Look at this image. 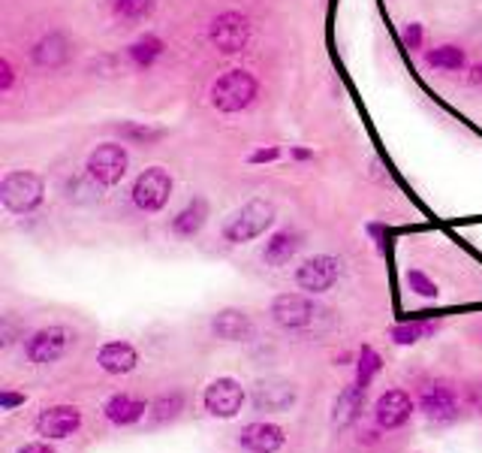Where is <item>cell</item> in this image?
Masks as SVG:
<instances>
[{"mask_svg": "<svg viewBox=\"0 0 482 453\" xmlns=\"http://www.w3.org/2000/svg\"><path fill=\"white\" fill-rule=\"evenodd\" d=\"M289 158H293V161H298V163H307V161H314V148L289 145Z\"/></svg>", "mask_w": 482, "mask_h": 453, "instance_id": "cell-37", "label": "cell"}, {"mask_svg": "<svg viewBox=\"0 0 482 453\" xmlns=\"http://www.w3.org/2000/svg\"><path fill=\"white\" fill-rule=\"evenodd\" d=\"M426 64L435 67L440 73H464L468 70V52L455 43H443V46H435L426 52Z\"/></svg>", "mask_w": 482, "mask_h": 453, "instance_id": "cell-25", "label": "cell"}, {"mask_svg": "<svg viewBox=\"0 0 482 453\" xmlns=\"http://www.w3.org/2000/svg\"><path fill=\"white\" fill-rule=\"evenodd\" d=\"M172 191H176V179L166 167H145L136 176L130 187V200L139 212L145 215H157L163 212L172 200Z\"/></svg>", "mask_w": 482, "mask_h": 453, "instance_id": "cell-6", "label": "cell"}, {"mask_svg": "<svg viewBox=\"0 0 482 453\" xmlns=\"http://www.w3.org/2000/svg\"><path fill=\"white\" fill-rule=\"evenodd\" d=\"M260 97V79L245 67H232L220 73L209 88V103L223 115L247 112Z\"/></svg>", "mask_w": 482, "mask_h": 453, "instance_id": "cell-1", "label": "cell"}, {"mask_svg": "<svg viewBox=\"0 0 482 453\" xmlns=\"http://www.w3.org/2000/svg\"><path fill=\"white\" fill-rule=\"evenodd\" d=\"M30 61L33 67L48 73L64 70L73 61V39L64 30H48V34H43L30 46Z\"/></svg>", "mask_w": 482, "mask_h": 453, "instance_id": "cell-15", "label": "cell"}, {"mask_svg": "<svg viewBox=\"0 0 482 453\" xmlns=\"http://www.w3.org/2000/svg\"><path fill=\"white\" fill-rule=\"evenodd\" d=\"M365 233L374 239V248H377V254H386V248H389V230H386L383 221H368V224H365Z\"/></svg>", "mask_w": 482, "mask_h": 453, "instance_id": "cell-33", "label": "cell"}, {"mask_svg": "<svg viewBox=\"0 0 482 453\" xmlns=\"http://www.w3.org/2000/svg\"><path fill=\"white\" fill-rule=\"evenodd\" d=\"M13 88H15V67L10 57H0V91L10 94Z\"/></svg>", "mask_w": 482, "mask_h": 453, "instance_id": "cell-35", "label": "cell"}, {"mask_svg": "<svg viewBox=\"0 0 482 453\" xmlns=\"http://www.w3.org/2000/svg\"><path fill=\"white\" fill-rule=\"evenodd\" d=\"M211 218V205L205 200L202 194H196L194 200L185 203V209L176 212V218L169 221V230L176 233L178 239H194L202 233V227L209 224Z\"/></svg>", "mask_w": 482, "mask_h": 453, "instance_id": "cell-20", "label": "cell"}, {"mask_svg": "<svg viewBox=\"0 0 482 453\" xmlns=\"http://www.w3.org/2000/svg\"><path fill=\"white\" fill-rule=\"evenodd\" d=\"M284 444H287V432L278 423H269V420L245 423L238 432V448L247 453H278Z\"/></svg>", "mask_w": 482, "mask_h": 453, "instance_id": "cell-16", "label": "cell"}, {"mask_svg": "<svg viewBox=\"0 0 482 453\" xmlns=\"http://www.w3.org/2000/svg\"><path fill=\"white\" fill-rule=\"evenodd\" d=\"M296 399H298V387L293 381H287V378H263L251 393L254 408L263 411V414H284V411L296 405Z\"/></svg>", "mask_w": 482, "mask_h": 453, "instance_id": "cell-11", "label": "cell"}, {"mask_svg": "<svg viewBox=\"0 0 482 453\" xmlns=\"http://www.w3.org/2000/svg\"><path fill=\"white\" fill-rule=\"evenodd\" d=\"M404 284L410 287L417 296H422V300H437V296H440V287L431 282L422 269H407L404 272Z\"/></svg>", "mask_w": 482, "mask_h": 453, "instance_id": "cell-30", "label": "cell"}, {"mask_svg": "<svg viewBox=\"0 0 482 453\" xmlns=\"http://www.w3.org/2000/svg\"><path fill=\"white\" fill-rule=\"evenodd\" d=\"M440 329V320H413V324H392L389 327V339L395 344H417Z\"/></svg>", "mask_w": 482, "mask_h": 453, "instance_id": "cell-27", "label": "cell"}, {"mask_svg": "<svg viewBox=\"0 0 482 453\" xmlns=\"http://www.w3.org/2000/svg\"><path fill=\"white\" fill-rule=\"evenodd\" d=\"M340 275H344V260L335 257V254H314V257H305L296 266L298 291L311 296L329 293L340 282Z\"/></svg>", "mask_w": 482, "mask_h": 453, "instance_id": "cell-8", "label": "cell"}, {"mask_svg": "<svg viewBox=\"0 0 482 453\" xmlns=\"http://www.w3.org/2000/svg\"><path fill=\"white\" fill-rule=\"evenodd\" d=\"M302 245H305V236L298 233L296 227L274 230V233L265 239V245H263V263H265V266H271V269H284V266L293 263L296 254L302 251Z\"/></svg>", "mask_w": 482, "mask_h": 453, "instance_id": "cell-17", "label": "cell"}, {"mask_svg": "<svg viewBox=\"0 0 482 453\" xmlns=\"http://www.w3.org/2000/svg\"><path fill=\"white\" fill-rule=\"evenodd\" d=\"M28 402V393H19V390H13V387H4L0 390V411H15L19 405H24Z\"/></svg>", "mask_w": 482, "mask_h": 453, "instance_id": "cell-34", "label": "cell"}, {"mask_svg": "<svg viewBox=\"0 0 482 453\" xmlns=\"http://www.w3.org/2000/svg\"><path fill=\"white\" fill-rule=\"evenodd\" d=\"M271 320L280 329H289V333H298V329H307L317 318V306H314L311 293H278L269 306Z\"/></svg>", "mask_w": 482, "mask_h": 453, "instance_id": "cell-9", "label": "cell"}, {"mask_svg": "<svg viewBox=\"0 0 482 453\" xmlns=\"http://www.w3.org/2000/svg\"><path fill=\"white\" fill-rule=\"evenodd\" d=\"M148 408H151V402L139 399V396H130V393H115V396L106 399L103 405V417L109 420L112 426H136L139 420L148 417Z\"/></svg>", "mask_w": 482, "mask_h": 453, "instance_id": "cell-21", "label": "cell"}, {"mask_svg": "<svg viewBox=\"0 0 482 453\" xmlns=\"http://www.w3.org/2000/svg\"><path fill=\"white\" fill-rule=\"evenodd\" d=\"M413 408H417V402L410 399V393L401 390V387H392V390L380 393L377 402H374V420H377L380 430L392 432L401 430L407 420L413 417Z\"/></svg>", "mask_w": 482, "mask_h": 453, "instance_id": "cell-14", "label": "cell"}, {"mask_svg": "<svg viewBox=\"0 0 482 453\" xmlns=\"http://www.w3.org/2000/svg\"><path fill=\"white\" fill-rule=\"evenodd\" d=\"M15 453H57V450H55L52 444H48L46 439H43V441H30V444H22V448L15 450Z\"/></svg>", "mask_w": 482, "mask_h": 453, "instance_id": "cell-36", "label": "cell"}, {"mask_svg": "<svg viewBox=\"0 0 482 453\" xmlns=\"http://www.w3.org/2000/svg\"><path fill=\"white\" fill-rule=\"evenodd\" d=\"M401 43L404 48H410V52H422V46H426V28H422L419 22L401 24Z\"/></svg>", "mask_w": 482, "mask_h": 453, "instance_id": "cell-31", "label": "cell"}, {"mask_svg": "<svg viewBox=\"0 0 482 453\" xmlns=\"http://www.w3.org/2000/svg\"><path fill=\"white\" fill-rule=\"evenodd\" d=\"M166 55V43L157 34H142V37H136L133 43L127 46V61L133 64L136 70H151V67H157V61Z\"/></svg>", "mask_w": 482, "mask_h": 453, "instance_id": "cell-22", "label": "cell"}, {"mask_svg": "<svg viewBox=\"0 0 482 453\" xmlns=\"http://www.w3.org/2000/svg\"><path fill=\"white\" fill-rule=\"evenodd\" d=\"M33 430L43 435L46 441H61L70 439L82 430V411L76 405H48L33 420Z\"/></svg>", "mask_w": 482, "mask_h": 453, "instance_id": "cell-12", "label": "cell"}, {"mask_svg": "<svg viewBox=\"0 0 482 453\" xmlns=\"http://www.w3.org/2000/svg\"><path fill=\"white\" fill-rule=\"evenodd\" d=\"M85 172L97 181L99 187H118L130 172V152L127 143L109 139V143H99L88 152L85 158Z\"/></svg>", "mask_w": 482, "mask_h": 453, "instance_id": "cell-5", "label": "cell"}, {"mask_svg": "<svg viewBox=\"0 0 482 453\" xmlns=\"http://www.w3.org/2000/svg\"><path fill=\"white\" fill-rule=\"evenodd\" d=\"M284 158V148L280 145H256L251 154H247V163L251 167H265V163H274Z\"/></svg>", "mask_w": 482, "mask_h": 453, "instance_id": "cell-32", "label": "cell"}, {"mask_svg": "<svg viewBox=\"0 0 482 453\" xmlns=\"http://www.w3.org/2000/svg\"><path fill=\"white\" fill-rule=\"evenodd\" d=\"M97 366L106 375H130L139 366V351L127 339H112L97 351Z\"/></svg>", "mask_w": 482, "mask_h": 453, "instance_id": "cell-19", "label": "cell"}, {"mask_svg": "<svg viewBox=\"0 0 482 453\" xmlns=\"http://www.w3.org/2000/svg\"><path fill=\"white\" fill-rule=\"evenodd\" d=\"M115 134L127 145H157L166 136V130L151 121H121V125H115Z\"/></svg>", "mask_w": 482, "mask_h": 453, "instance_id": "cell-26", "label": "cell"}, {"mask_svg": "<svg viewBox=\"0 0 482 453\" xmlns=\"http://www.w3.org/2000/svg\"><path fill=\"white\" fill-rule=\"evenodd\" d=\"M274 218H278L274 203L265 200V196H254V200L238 205V209L223 221L220 236H223V242H229V245H247V242H254V239L265 236V230L274 224Z\"/></svg>", "mask_w": 482, "mask_h": 453, "instance_id": "cell-2", "label": "cell"}, {"mask_svg": "<svg viewBox=\"0 0 482 453\" xmlns=\"http://www.w3.org/2000/svg\"><path fill=\"white\" fill-rule=\"evenodd\" d=\"M245 399H247L245 387H241V381H236V378H229V375L214 378V381L202 390V408H205V414L214 417V420L238 417Z\"/></svg>", "mask_w": 482, "mask_h": 453, "instance_id": "cell-10", "label": "cell"}, {"mask_svg": "<svg viewBox=\"0 0 482 453\" xmlns=\"http://www.w3.org/2000/svg\"><path fill=\"white\" fill-rule=\"evenodd\" d=\"M417 405L431 423H440V426L455 423V420H459V411H461L459 396H455V390L446 384H426L419 390Z\"/></svg>", "mask_w": 482, "mask_h": 453, "instance_id": "cell-13", "label": "cell"}, {"mask_svg": "<svg viewBox=\"0 0 482 453\" xmlns=\"http://www.w3.org/2000/svg\"><path fill=\"white\" fill-rule=\"evenodd\" d=\"M362 402H365V390H359L356 384L344 387V390L338 393L335 405H331V426H338V430H347V426H350L353 420L359 417Z\"/></svg>", "mask_w": 482, "mask_h": 453, "instance_id": "cell-23", "label": "cell"}, {"mask_svg": "<svg viewBox=\"0 0 482 453\" xmlns=\"http://www.w3.org/2000/svg\"><path fill=\"white\" fill-rule=\"evenodd\" d=\"M209 327L220 342H251V335H254L251 315H247L245 309H236V306L214 311Z\"/></svg>", "mask_w": 482, "mask_h": 453, "instance_id": "cell-18", "label": "cell"}, {"mask_svg": "<svg viewBox=\"0 0 482 453\" xmlns=\"http://www.w3.org/2000/svg\"><path fill=\"white\" fill-rule=\"evenodd\" d=\"M470 82L473 85H482V64H473L470 67Z\"/></svg>", "mask_w": 482, "mask_h": 453, "instance_id": "cell-38", "label": "cell"}, {"mask_svg": "<svg viewBox=\"0 0 482 453\" xmlns=\"http://www.w3.org/2000/svg\"><path fill=\"white\" fill-rule=\"evenodd\" d=\"M380 369H383V360H380V353L371 348V344H362V351H359V357H356V387L359 390L368 393V387L374 378L380 375Z\"/></svg>", "mask_w": 482, "mask_h": 453, "instance_id": "cell-28", "label": "cell"}, {"mask_svg": "<svg viewBox=\"0 0 482 453\" xmlns=\"http://www.w3.org/2000/svg\"><path fill=\"white\" fill-rule=\"evenodd\" d=\"M251 37H254L251 15L241 10H223L209 22V43L220 55H241L251 46Z\"/></svg>", "mask_w": 482, "mask_h": 453, "instance_id": "cell-7", "label": "cell"}, {"mask_svg": "<svg viewBox=\"0 0 482 453\" xmlns=\"http://www.w3.org/2000/svg\"><path fill=\"white\" fill-rule=\"evenodd\" d=\"M79 335L73 327L66 324H48V327H39L24 339V360L30 366H52V362L64 360L66 353L76 348Z\"/></svg>", "mask_w": 482, "mask_h": 453, "instance_id": "cell-4", "label": "cell"}, {"mask_svg": "<svg viewBox=\"0 0 482 453\" xmlns=\"http://www.w3.org/2000/svg\"><path fill=\"white\" fill-rule=\"evenodd\" d=\"M157 0H112V15L121 24H139L154 13Z\"/></svg>", "mask_w": 482, "mask_h": 453, "instance_id": "cell-29", "label": "cell"}, {"mask_svg": "<svg viewBox=\"0 0 482 453\" xmlns=\"http://www.w3.org/2000/svg\"><path fill=\"white\" fill-rule=\"evenodd\" d=\"M185 405H187V399H185V393H181V390L160 393V396L151 402V408H148V426H154V430H157V426L172 423V420L181 417Z\"/></svg>", "mask_w": 482, "mask_h": 453, "instance_id": "cell-24", "label": "cell"}, {"mask_svg": "<svg viewBox=\"0 0 482 453\" xmlns=\"http://www.w3.org/2000/svg\"><path fill=\"white\" fill-rule=\"evenodd\" d=\"M0 203L13 215H33L46 203V181L33 170H10L0 179Z\"/></svg>", "mask_w": 482, "mask_h": 453, "instance_id": "cell-3", "label": "cell"}]
</instances>
